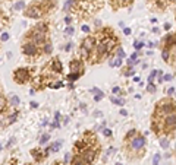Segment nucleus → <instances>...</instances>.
<instances>
[{"instance_id": "obj_30", "label": "nucleus", "mask_w": 176, "mask_h": 165, "mask_svg": "<svg viewBox=\"0 0 176 165\" xmlns=\"http://www.w3.org/2000/svg\"><path fill=\"white\" fill-rule=\"evenodd\" d=\"M160 145H162V148H163V149H167V148H169V140H167V139H162Z\"/></svg>"}, {"instance_id": "obj_3", "label": "nucleus", "mask_w": 176, "mask_h": 165, "mask_svg": "<svg viewBox=\"0 0 176 165\" xmlns=\"http://www.w3.org/2000/svg\"><path fill=\"white\" fill-rule=\"evenodd\" d=\"M145 145H147V140L144 136L137 134L134 139H131L126 142V151L128 152H134L138 153V158H141L145 152Z\"/></svg>"}, {"instance_id": "obj_45", "label": "nucleus", "mask_w": 176, "mask_h": 165, "mask_svg": "<svg viewBox=\"0 0 176 165\" xmlns=\"http://www.w3.org/2000/svg\"><path fill=\"white\" fill-rule=\"evenodd\" d=\"M112 92H113V93H119V92H120V89H119L118 86H115V88L112 89Z\"/></svg>"}, {"instance_id": "obj_40", "label": "nucleus", "mask_w": 176, "mask_h": 165, "mask_svg": "<svg viewBox=\"0 0 176 165\" xmlns=\"http://www.w3.org/2000/svg\"><path fill=\"white\" fill-rule=\"evenodd\" d=\"M9 40V34L8 32H5L3 35H2V41H8Z\"/></svg>"}, {"instance_id": "obj_11", "label": "nucleus", "mask_w": 176, "mask_h": 165, "mask_svg": "<svg viewBox=\"0 0 176 165\" xmlns=\"http://www.w3.org/2000/svg\"><path fill=\"white\" fill-rule=\"evenodd\" d=\"M69 70H71V73L82 76L84 72H85V64H84V61L79 57H74L71 60V63H69Z\"/></svg>"}, {"instance_id": "obj_7", "label": "nucleus", "mask_w": 176, "mask_h": 165, "mask_svg": "<svg viewBox=\"0 0 176 165\" xmlns=\"http://www.w3.org/2000/svg\"><path fill=\"white\" fill-rule=\"evenodd\" d=\"M32 78V70L28 67H19L13 70V80L18 85H25Z\"/></svg>"}, {"instance_id": "obj_31", "label": "nucleus", "mask_w": 176, "mask_h": 165, "mask_svg": "<svg viewBox=\"0 0 176 165\" xmlns=\"http://www.w3.org/2000/svg\"><path fill=\"white\" fill-rule=\"evenodd\" d=\"M24 7H25V3H24V2H18V3H15V9H16V10L24 9Z\"/></svg>"}, {"instance_id": "obj_23", "label": "nucleus", "mask_w": 176, "mask_h": 165, "mask_svg": "<svg viewBox=\"0 0 176 165\" xmlns=\"http://www.w3.org/2000/svg\"><path fill=\"white\" fill-rule=\"evenodd\" d=\"M110 59H113V57H110ZM122 60H123V59L115 57L113 60H110V61H109V64H110V66H113V67H120V66H122Z\"/></svg>"}, {"instance_id": "obj_34", "label": "nucleus", "mask_w": 176, "mask_h": 165, "mask_svg": "<svg viewBox=\"0 0 176 165\" xmlns=\"http://www.w3.org/2000/svg\"><path fill=\"white\" fill-rule=\"evenodd\" d=\"M134 47L137 50H141L142 47H144V42H141V41H137V42H134Z\"/></svg>"}, {"instance_id": "obj_15", "label": "nucleus", "mask_w": 176, "mask_h": 165, "mask_svg": "<svg viewBox=\"0 0 176 165\" xmlns=\"http://www.w3.org/2000/svg\"><path fill=\"white\" fill-rule=\"evenodd\" d=\"M135 0H109L110 6H112L113 10H119L122 7H129Z\"/></svg>"}, {"instance_id": "obj_51", "label": "nucleus", "mask_w": 176, "mask_h": 165, "mask_svg": "<svg viewBox=\"0 0 176 165\" xmlns=\"http://www.w3.org/2000/svg\"><path fill=\"white\" fill-rule=\"evenodd\" d=\"M120 114H122V115H128V112H126L125 110H120Z\"/></svg>"}, {"instance_id": "obj_53", "label": "nucleus", "mask_w": 176, "mask_h": 165, "mask_svg": "<svg viewBox=\"0 0 176 165\" xmlns=\"http://www.w3.org/2000/svg\"><path fill=\"white\" fill-rule=\"evenodd\" d=\"M24 165H31V164H24Z\"/></svg>"}, {"instance_id": "obj_10", "label": "nucleus", "mask_w": 176, "mask_h": 165, "mask_svg": "<svg viewBox=\"0 0 176 165\" xmlns=\"http://www.w3.org/2000/svg\"><path fill=\"white\" fill-rule=\"evenodd\" d=\"M100 146L97 145V146H94V148H90V149H85L84 152H81L79 155L84 158V161L87 162V165H93V162L97 159V156H98V153H100Z\"/></svg>"}, {"instance_id": "obj_33", "label": "nucleus", "mask_w": 176, "mask_h": 165, "mask_svg": "<svg viewBox=\"0 0 176 165\" xmlns=\"http://www.w3.org/2000/svg\"><path fill=\"white\" fill-rule=\"evenodd\" d=\"M49 137H50L49 134H43V136H41V139H40V143H41V145H43V143H46L47 140H49Z\"/></svg>"}, {"instance_id": "obj_13", "label": "nucleus", "mask_w": 176, "mask_h": 165, "mask_svg": "<svg viewBox=\"0 0 176 165\" xmlns=\"http://www.w3.org/2000/svg\"><path fill=\"white\" fill-rule=\"evenodd\" d=\"M24 15H25L27 18H30V19H41V18L44 16L43 12L38 9V6H37L35 3H31L28 7H25Z\"/></svg>"}, {"instance_id": "obj_24", "label": "nucleus", "mask_w": 176, "mask_h": 165, "mask_svg": "<svg viewBox=\"0 0 176 165\" xmlns=\"http://www.w3.org/2000/svg\"><path fill=\"white\" fill-rule=\"evenodd\" d=\"M62 142H63V140H56V142L50 146V152H57L60 149V146H62Z\"/></svg>"}, {"instance_id": "obj_36", "label": "nucleus", "mask_w": 176, "mask_h": 165, "mask_svg": "<svg viewBox=\"0 0 176 165\" xmlns=\"http://www.w3.org/2000/svg\"><path fill=\"white\" fill-rule=\"evenodd\" d=\"M74 32H75V31H74V28H72V27H68V28L65 29V34H68V35H72Z\"/></svg>"}, {"instance_id": "obj_50", "label": "nucleus", "mask_w": 176, "mask_h": 165, "mask_svg": "<svg viewBox=\"0 0 176 165\" xmlns=\"http://www.w3.org/2000/svg\"><path fill=\"white\" fill-rule=\"evenodd\" d=\"M31 107H32V108H37L38 104H37V102H31Z\"/></svg>"}, {"instance_id": "obj_17", "label": "nucleus", "mask_w": 176, "mask_h": 165, "mask_svg": "<svg viewBox=\"0 0 176 165\" xmlns=\"http://www.w3.org/2000/svg\"><path fill=\"white\" fill-rule=\"evenodd\" d=\"M34 28L38 29V31L43 32V34H47V35H49V32H50V23H49V20H41V22L37 23Z\"/></svg>"}, {"instance_id": "obj_39", "label": "nucleus", "mask_w": 176, "mask_h": 165, "mask_svg": "<svg viewBox=\"0 0 176 165\" xmlns=\"http://www.w3.org/2000/svg\"><path fill=\"white\" fill-rule=\"evenodd\" d=\"M163 79L169 82V80H172V79H173V75H164V76H163Z\"/></svg>"}, {"instance_id": "obj_35", "label": "nucleus", "mask_w": 176, "mask_h": 165, "mask_svg": "<svg viewBox=\"0 0 176 165\" xmlns=\"http://www.w3.org/2000/svg\"><path fill=\"white\" fill-rule=\"evenodd\" d=\"M110 100H112V102H115V104L123 105V101H122V100H118V98H115V97H110Z\"/></svg>"}, {"instance_id": "obj_16", "label": "nucleus", "mask_w": 176, "mask_h": 165, "mask_svg": "<svg viewBox=\"0 0 176 165\" xmlns=\"http://www.w3.org/2000/svg\"><path fill=\"white\" fill-rule=\"evenodd\" d=\"M175 48V34H167L164 37L163 50H173Z\"/></svg>"}, {"instance_id": "obj_43", "label": "nucleus", "mask_w": 176, "mask_h": 165, "mask_svg": "<svg viewBox=\"0 0 176 165\" xmlns=\"http://www.w3.org/2000/svg\"><path fill=\"white\" fill-rule=\"evenodd\" d=\"M84 32H90V27H87V25H82V28H81Z\"/></svg>"}, {"instance_id": "obj_12", "label": "nucleus", "mask_w": 176, "mask_h": 165, "mask_svg": "<svg viewBox=\"0 0 176 165\" xmlns=\"http://www.w3.org/2000/svg\"><path fill=\"white\" fill-rule=\"evenodd\" d=\"M148 5L157 10H166L167 7L175 5V0H147Z\"/></svg>"}, {"instance_id": "obj_14", "label": "nucleus", "mask_w": 176, "mask_h": 165, "mask_svg": "<svg viewBox=\"0 0 176 165\" xmlns=\"http://www.w3.org/2000/svg\"><path fill=\"white\" fill-rule=\"evenodd\" d=\"M46 66L52 70L54 75H62L63 73V66H62V61H60L59 57H53Z\"/></svg>"}, {"instance_id": "obj_41", "label": "nucleus", "mask_w": 176, "mask_h": 165, "mask_svg": "<svg viewBox=\"0 0 176 165\" xmlns=\"http://www.w3.org/2000/svg\"><path fill=\"white\" fill-rule=\"evenodd\" d=\"M167 93H169V95L172 97L173 93H175V88H173V86H172V88H169V89H167Z\"/></svg>"}, {"instance_id": "obj_52", "label": "nucleus", "mask_w": 176, "mask_h": 165, "mask_svg": "<svg viewBox=\"0 0 176 165\" xmlns=\"http://www.w3.org/2000/svg\"><path fill=\"white\" fill-rule=\"evenodd\" d=\"M116 165H122V164H120V162H118V164H116Z\"/></svg>"}, {"instance_id": "obj_21", "label": "nucleus", "mask_w": 176, "mask_h": 165, "mask_svg": "<svg viewBox=\"0 0 176 165\" xmlns=\"http://www.w3.org/2000/svg\"><path fill=\"white\" fill-rule=\"evenodd\" d=\"M6 110H8V100L5 95H0V114L6 112Z\"/></svg>"}, {"instance_id": "obj_44", "label": "nucleus", "mask_w": 176, "mask_h": 165, "mask_svg": "<svg viewBox=\"0 0 176 165\" xmlns=\"http://www.w3.org/2000/svg\"><path fill=\"white\" fill-rule=\"evenodd\" d=\"M71 47H72V44L68 42V44H66V47H65V51H69V50H71Z\"/></svg>"}, {"instance_id": "obj_42", "label": "nucleus", "mask_w": 176, "mask_h": 165, "mask_svg": "<svg viewBox=\"0 0 176 165\" xmlns=\"http://www.w3.org/2000/svg\"><path fill=\"white\" fill-rule=\"evenodd\" d=\"M71 22H72V18H71V16H66V18H65V23H68V25H69Z\"/></svg>"}, {"instance_id": "obj_28", "label": "nucleus", "mask_w": 176, "mask_h": 165, "mask_svg": "<svg viewBox=\"0 0 176 165\" xmlns=\"http://www.w3.org/2000/svg\"><path fill=\"white\" fill-rule=\"evenodd\" d=\"M19 102H21V101H19V98H18L16 95H13V97H12V100H10V104H12V107H13V108H16V107L19 105Z\"/></svg>"}, {"instance_id": "obj_27", "label": "nucleus", "mask_w": 176, "mask_h": 165, "mask_svg": "<svg viewBox=\"0 0 176 165\" xmlns=\"http://www.w3.org/2000/svg\"><path fill=\"white\" fill-rule=\"evenodd\" d=\"M81 76H78V75H75V73H69L68 76H66V79H68L69 82H75V80H78Z\"/></svg>"}, {"instance_id": "obj_6", "label": "nucleus", "mask_w": 176, "mask_h": 165, "mask_svg": "<svg viewBox=\"0 0 176 165\" xmlns=\"http://www.w3.org/2000/svg\"><path fill=\"white\" fill-rule=\"evenodd\" d=\"M24 37H25V41H31L32 44H35L38 47H43L44 42L49 40V35L47 34H43V32H40L35 28H31Z\"/></svg>"}, {"instance_id": "obj_19", "label": "nucleus", "mask_w": 176, "mask_h": 165, "mask_svg": "<svg viewBox=\"0 0 176 165\" xmlns=\"http://www.w3.org/2000/svg\"><path fill=\"white\" fill-rule=\"evenodd\" d=\"M41 51H43V56H50L53 53V45H52V41L47 40L44 42V45L41 47Z\"/></svg>"}, {"instance_id": "obj_47", "label": "nucleus", "mask_w": 176, "mask_h": 165, "mask_svg": "<svg viewBox=\"0 0 176 165\" xmlns=\"http://www.w3.org/2000/svg\"><path fill=\"white\" fill-rule=\"evenodd\" d=\"M123 32H125V35H129V34H131V29H129V28H125Z\"/></svg>"}, {"instance_id": "obj_9", "label": "nucleus", "mask_w": 176, "mask_h": 165, "mask_svg": "<svg viewBox=\"0 0 176 165\" xmlns=\"http://www.w3.org/2000/svg\"><path fill=\"white\" fill-rule=\"evenodd\" d=\"M34 3L43 12V15H50L57 9V0H34Z\"/></svg>"}, {"instance_id": "obj_22", "label": "nucleus", "mask_w": 176, "mask_h": 165, "mask_svg": "<svg viewBox=\"0 0 176 165\" xmlns=\"http://www.w3.org/2000/svg\"><path fill=\"white\" fill-rule=\"evenodd\" d=\"M138 133H137V130L135 129H132V130H129L126 134H125V137H123V142H128V140H131V139H134L135 136H137Z\"/></svg>"}, {"instance_id": "obj_38", "label": "nucleus", "mask_w": 176, "mask_h": 165, "mask_svg": "<svg viewBox=\"0 0 176 165\" xmlns=\"http://www.w3.org/2000/svg\"><path fill=\"white\" fill-rule=\"evenodd\" d=\"M147 91H148V92H154V91H156V88H154L153 83H150V85L147 86Z\"/></svg>"}, {"instance_id": "obj_5", "label": "nucleus", "mask_w": 176, "mask_h": 165, "mask_svg": "<svg viewBox=\"0 0 176 165\" xmlns=\"http://www.w3.org/2000/svg\"><path fill=\"white\" fill-rule=\"evenodd\" d=\"M154 112L159 115H169L172 112H175V100L173 98H164L160 100L156 105V110Z\"/></svg>"}, {"instance_id": "obj_18", "label": "nucleus", "mask_w": 176, "mask_h": 165, "mask_svg": "<svg viewBox=\"0 0 176 165\" xmlns=\"http://www.w3.org/2000/svg\"><path fill=\"white\" fill-rule=\"evenodd\" d=\"M31 156L34 158L35 162H41L44 158H46V153H44L40 148H34V149H31Z\"/></svg>"}, {"instance_id": "obj_25", "label": "nucleus", "mask_w": 176, "mask_h": 165, "mask_svg": "<svg viewBox=\"0 0 176 165\" xmlns=\"http://www.w3.org/2000/svg\"><path fill=\"white\" fill-rule=\"evenodd\" d=\"M125 76H134L135 75V69L134 67H126L125 70H122Z\"/></svg>"}, {"instance_id": "obj_8", "label": "nucleus", "mask_w": 176, "mask_h": 165, "mask_svg": "<svg viewBox=\"0 0 176 165\" xmlns=\"http://www.w3.org/2000/svg\"><path fill=\"white\" fill-rule=\"evenodd\" d=\"M22 53H24L27 57L30 59H40L43 56V51H41V47L32 44L31 41H24V44H22Z\"/></svg>"}, {"instance_id": "obj_46", "label": "nucleus", "mask_w": 176, "mask_h": 165, "mask_svg": "<svg viewBox=\"0 0 176 165\" xmlns=\"http://www.w3.org/2000/svg\"><path fill=\"white\" fill-rule=\"evenodd\" d=\"M137 57H138V54H137V53H134V54L131 56V60H134V61H135V60H137Z\"/></svg>"}, {"instance_id": "obj_37", "label": "nucleus", "mask_w": 176, "mask_h": 165, "mask_svg": "<svg viewBox=\"0 0 176 165\" xmlns=\"http://www.w3.org/2000/svg\"><path fill=\"white\" fill-rule=\"evenodd\" d=\"M103 134H104L106 137H110V136H112V130H110V129H104V130H103Z\"/></svg>"}, {"instance_id": "obj_26", "label": "nucleus", "mask_w": 176, "mask_h": 165, "mask_svg": "<svg viewBox=\"0 0 176 165\" xmlns=\"http://www.w3.org/2000/svg\"><path fill=\"white\" fill-rule=\"evenodd\" d=\"M63 86H65V83H63V82H54V83L52 82V83H50L47 88H52V89H59V88H63Z\"/></svg>"}, {"instance_id": "obj_4", "label": "nucleus", "mask_w": 176, "mask_h": 165, "mask_svg": "<svg viewBox=\"0 0 176 165\" xmlns=\"http://www.w3.org/2000/svg\"><path fill=\"white\" fill-rule=\"evenodd\" d=\"M94 45H96V40H94L93 35H88L87 38L82 40L81 47H79V59L82 61H88V59H90V56H91V51L94 48Z\"/></svg>"}, {"instance_id": "obj_1", "label": "nucleus", "mask_w": 176, "mask_h": 165, "mask_svg": "<svg viewBox=\"0 0 176 165\" xmlns=\"http://www.w3.org/2000/svg\"><path fill=\"white\" fill-rule=\"evenodd\" d=\"M104 6V0H71L69 12L78 20H85L94 16Z\"/></svg>"}, {"instance_id": "obj_29", "label": "nucleus", "mask_w": 176, "mask_h": 165, "mask_svg": "<svg viewBox=\"0 0 176 165\" xmlns=\"http://www.w3.org/2000/svg\"><path fill=\"white\" fill-rule=\"evenodd\" d=\"M156 75H157V70H153L151 75L148 76V83H153V82H154V78H156Z\"/></svg>"}, {"instance_id": "obj_20", "label": "nucleus", "mask_w": 176, "mask_h": 165, "mask_svg": "<svg viewBox=\"0 0 176 165\" xmlns=\"http://www.w3.org/2000/svg\"><path fill=\"white\" fill-rule=\"evenodd\" d=\"M71 165H87V162L81 155H74V158L71 159Z\"/></svg>"}, {"instance_id": "obj_49", "label": "nucleus", "mask_w": 176, "mask_h": 165, "mask_svg": "<svg viewBox=\"0 0 176 165\" xmlns=\"http://www.w3.org/2000/svg\"><path fill=\"white\" fill-rule=\"evenodd\" d=\"M164 28H166V29H167V31H169V29H170V28H172V25H170V23H166V25H164Z\"/></svg>"}, {"instance_id": "obj_32", "label": "nucleus", "mask_w": 176, "mask_h": 165, "mask_svg": "<svg viewBox=\"0 0 176 165\" xmlns=\"http://www.w3.org/2000/svg\"><path fill=\"white\" fill-rule=\"evenodd\" d=\"M159 161H160V155L156 153V155H154V158H153V165H159Z\"/></svg>"}, {"instance_id": "obj_48", "label": "nucleus", "mask_w": 176, "mask_h": 165, "mask_svg": "<svg viewBox=\"0 0 176 165\" xmlns=\"http://www.w3.org/2000/svg\"><path fill=\"white\" fill-rule=\"evenodd\" d=\"M53 165H65V164H63V162H62V161H56V162H54V164H53Z\"/></svg>"}, {"instance_id": "obj_2", "label": "nucleus", "mask_w": 176, "mask_h": 165, "mask_svg": "<svg viewBox=\"0 0 176 165\" xmlns=\"http://www.w3.org/2000/svg\"><path fill=\"white\" fill-rule=\"evenodd\" d=\"M97 136L96 133L93 132H85L82 134V137L78 140V142L74 145V153L75 155H79L81 152H84L85 149H90V148H94L97 146Z\"/></svg>"}]
</instances>
